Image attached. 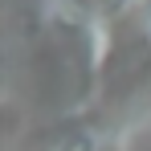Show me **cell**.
Instances as JSON below:
<instances>
[{"mask_svg": "<svg viewBox=\"0 0 151 151\" xmlns=\"http://www.w3.org/2000/svg\"><path fill=\"white\" fill-rule=\"evenodd\" d=\"M57 151H119L102 131H94V127H74L65 139H61V147Z\"/></svg>", "mask_w": 151, "mask_h": 151, "instance_id": "obj_1", "label": "cell"}, {"mask_svg": "<svg viewBox=\"0 0 151 151\" xmlns=\"http://www.w3.org/2000/svg\"><path fill=\"white\" fill-rule=\"evenodd\" d=\"M94 12H98L102 21H110V17H119V12H127L131 4H139V0H86Z\"/></svg>", "mask_w": 151, "mask_h": 151, "instance_id": "obj_2", "label": "cell"}]
</instances>
